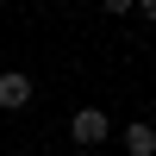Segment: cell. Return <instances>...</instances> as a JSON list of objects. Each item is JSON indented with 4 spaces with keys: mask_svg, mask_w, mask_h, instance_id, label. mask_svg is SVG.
<instances>
[{
    "mask_svg": "<svg viewBox=\"0 0 156 156\" xmlns=\"http://www.w3.org/2000/svg\"><path fill=\"white\" fill-rule=\"evenodd\" d=\"M69 137H75V144H81V150H100V144H106V137H112V119H106V112H100V106H81V112H75V119H69Z\"/></svg>",
    "mask_w": 156,
    "mask_h": 156,
    "instance_id": "obj_1",
    "label": "cell"
},
{
    "mask_svg": "<svg viewBox=\"0 0 156 156\" xmlns=\"http://www.w3.org/2000/svg\"><path fill=\"white\" fill-rule=\"evenodd\" d=\"M0 106H6V112L31 106V75H19V69H6V75H0Z\"/></svg>",
    "mask_w": 156,
    "mask_h": 156,
    "instance_id": "obj_2",
    "label": "cell"
},
{
    "mask_svg": "<svg viewBox=\"0 0 156 156\" xmlns=\"http://www.w3.org/2000/svg\"><path fill=\"white\" fill-rule=\"evenodd\" d=\"M31 156H44V150H31Z\"/></svg>",
    "mask_w": 156,
    "mask_h": 156,
    "instance_id": "obj_4",
    "label": "cell"
},
{
    "mask_svg": "<svg viewBox=\"0 0 156 156\" xmlns=\"http://www.w3.org/2000/svg\"><path fill=\"white\" fill-rule=\"evenodd\" d=\"M125 150H131V156H156V125L150 119H131V125H125Z\"/></svg>",
    "mask_w": 156,
    "mask_h": 156,
    "instance_id": "obj_3",
    "label": "cell"
}]
</instances>
